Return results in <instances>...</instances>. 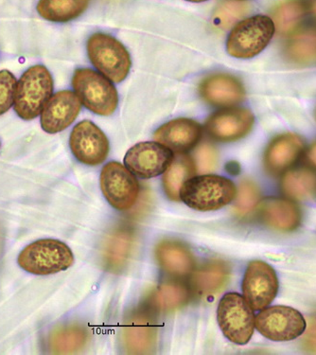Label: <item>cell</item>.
Listing matches in <instances>:
<instances>
[{"instance_id": "cell-19", "label": "cell", "mask_w": 316, "mask_h": 355, "mask_svg": "<svg viewBox=\"0 0 316 355\" xmlns=\"http://www.w3.org/2000/svg\"><path fill=\"white\" fill-rule=\"evenodd\" d=\"M155 260L165 273L173 277H185L193 273L195 257L185 243L173 239L160 241L155 248Z\"/></svg>"}, {"instance_id": "cell-29", "label": "cell", "mask_w": 316, "mask_h": 355, "mask_svg": "<svg viewBox=\"0 0 316 355\" xmlns=\"http://www.w3.org/2000/svg\"><path fill=\"white\" fill-rule=\"evenodd\" d=\"M90 0H39L38 14L51 22H69L85 12Z\"/></svg>"}, {"instance_id": "cell-9", "label": "cell", "mask_w": 316, "mask_h": 355, "mask_svg": "<svg viewBox=\"0 0 316 355\" xmlns=\"http://www.w3.org/2000/svg\"><path fill=\"white\" fill-rule=\"evenodd\" d=\"M100 189L108 203L119 211H127L136 204L139 187L136 175L121 163H107L100 173Z\"/></svg>"}, {"instance_id": "cell-30", "label": "cell", "mask_w": 316, "mask_h": 355, "mask_svg": "<svg viewBox=\"0 0 316 355\" xmlns=\"http://www.w3.org/2000/svg\"><path fill=\"white\" fill-rule=\"evenodd\" d=\"M250 12L249 4L245 2L224 1L215 10L212 21L220 30H229Z\"/></svg>"}, {"instance_id": "cell-14", "label": "cell", "mask_w": 316, "mask_h": 355, "mask_svg": "<svg viewBox=\"0 0 316 355\" xmlns=\"http://www.w3.org/2000/svg\"><path fill=\"white\" fill-rule=\"evenodd\" d=\"M304 150L305 141L299 135L279 134L272 139L264 151V169L271 175H281L297 163Z\"/></svg>"}, {"instance_id": "cell-37", "label": "cell", "mask_w": 316, "mask_h": 355, "mask_svg": "<svg viewBox=\"0 0 316 355\" xmlns=\"http://www.w3.org/2000/svg\"><path fill=\"white\" fill-rule=\"evenodd\" d=\"M186 1L195 2V3H199V2H204L207 1V0H186Z\"/></svg>"}, {"instance_id": "cell-16", "label": "cell", "mask_w": 316, "mask_h": 355, "mask_svg": "<svg viewBox=\"0 0 316 355\" xmlns=\"http://www.w3.org/2000/svg\"><path fill=\"white\" fill-rule=\"evenodd\" d=\"M82 103L76 93L64 90L51 96L41 112V126L49 134L64 131L79 115Z\"/></svg>"}, {"instance_id": "cell-10", "label": "cell", "mask_w": 316, "mask_h": 355, "mask_svg": "<svg viewBox=\"0 0 316 355\" xmlns=\"http://www.w3.org/2000/svg\"><path fill=\"white\" fill-rule=\"evenodd\" d=\"M243 297L254 311L269 306L278 295L279 284L276 271L263 261L248 264L243 281Z\"/></svg>"}, {"instance_id": "cell-34", "label": "cell", "mask_w": 316, "mask_h": 355, "mask_svg": "<svg viewBox=\"0 0 316 355\" xmlns=\"http://www.w3.org/2000/svg\"><path fill=\"white\" fill-rule=\"evenodd\" d=\"M307 348L316 352V318L310 322L309 330L307 331L305 338Z\"/></svg>"}, {"instance_id": "cell-12", "label": "cell", "mask_w": 316, "mask_h": 355, "mask_svg": "<svg viewBox=\"0 0 316 355\" xmlns=\"http://www.w3.org/2000/svg\"><path fill=\"white\" fill-rule=\"evenodd\" d=\"M72 154L82 164H102L109 154L107 137L96 124L89 121H81L74 127L69 137Z\"/></svg>"}, {"instance_id": "cell-18", "label": "cell", "mask_w": 316, "mask_h": 355, "mask_svg": "<svg viewBox=\"0 0 316 355\" xmlns=\"http://www.w3.org/2000/svg\"><path fill=\"white\" fill-rule=\"evenodd\" d=\"M203 127L191 119H175L155 132L154 139L177 154L191 151L200 141Z\"/></svg>"}, {"instance_id": "cell-25", "label": "cell", "mask_w": 316, "mask_h": 355, "mask_svg": "<svg viewBox=\"0 0 316 355\" xmlns=\"http://www.w3.org/2000/svg\"><path fill=\"white\" fill-rule=\"evenodd\" d=\"M307 12L306 0H281L272 12L276 33L289 36L301 26Z\"/></svg>"}, {"instance_id": "cell-23", "label": "cell", "mask_w": 316, "mask_h": 355, "mask_svg": "<svg viewBox=\"0 0 316 355\" xmlns=\"http://www.w3.org/2000/svg\"><path fill=\"white\" fill-rule=\"evenodd\" d=\"M229 264L221 260L207 261L198 270L194 272L191 284L194 291L201 297H212L227 286L229 281Z\"/></svg>"}, {"instance_id": "cell-33", "label": "cell", "mask_w": 316, "mask_h": 355, "mask_svg": "<svg viewBox=\"0 0 316 355\" xmlns=\"http://www.w3.org/2000/svg\"><path fill=\"white\" fill-rule=\"evenodd\" d=\"M197 172L207 173L213 172L218 164V153L209 144H204L195 153Z\"/></svg>"}, {"instance_id": "cell-27", "label": "cell", "mask_w": 316, "mask_h": 355, "mask_svg": "<svg viewBox=\"0 0 316 355\" xmlns=\"http://www.w3.org/2000/svg\"><path fill=\"white\" fill-rule=\"evenodd\" d=\"M282 193L295 200H306L316 193V173L308 168L286 171L281 181Z\"/></svg>"}, {"instance_id": "cell-38", "label": "cell", "mask_w": 316, "mask_h": 355, "mask_svg": "<svg viewBox=\"0 0 316 355\" xmlns=\"http://www.w3.org/2000/svg\"><path fill=\"white\" fill-rule=\"evenodd\" d=\"M236 1H245V0H236Z\"/></svg>"}, {"instance_id": "cell-21", "label": "cell", "mask_w": 316, "mask_h": 355, "mask_svg": "<svg viewBox=\"0 0 316 355\" xmlns=\"http://www.w3.org/2000/svg\"><path fill=\"white\" fill-rule=\"evenodd\" d=\"M134 232L127 227H119L106 237L103 246V260L106 269L121 272L126 268L133 255Z\"/></svg>"}, {"instance_id": "cell-36", "label": "cell", "mask_w": 316, "mask_h": 355, "mask_svg": "<svg viewBox=\"0 0 316 355\" xmlns=\"http://www.w3.org/2000/svg\"><path fill=\"white\" fill-rule=\"evenodd\" d=\"M306 2H307L308 12H310L316 20V0H306Z\"/></svg>"}, {"instance_id": "cell-1", "label": "cell", "mask_w": 316, "mask_h": 355, "mask_svg": "<svg viewBox=\"0 0 316 355\" xmlns=\"http://www.w3.org/2000/svg\"><path fill=\"white\" fill-rule=\"evenodd\" d=\"M235 184L229 178L215 175L193 176L180 191V200L198 211H218L234 200Z\"/></svg>"}, {"instance_id": "cell-5", "label": "cell", "mask_w": 316, "mask_h": 355, "mask_svg": "<svg viewBox=\"0 0 316 355\" xmlns=\"http://www.w3.org/2000/svg\"><path fill=\"white\" fill-rule=\"evenodd\" d=\"M72 85L80 102L93 113L110 116L118 106L116 87L109 79L90 69L75 71Z\"/></svg>"}, {"instance_id": "cell-32", "label": "cell", "mask_w": 316, "mask_h": 355, "mask_svg": "<svg viewBox=\"0 0 316 355\" xmlns=\"http://www.w3.org/2000/svg\"><path fill=\"white\" fill-rule=\"evenodd\" d=\"M17 78L11 71H0V116L10 110L15 103Z\"/></svg>"}, {"instance_id": "cell-4", "label": "cell", "mask_w": 316, "mask_h": 355, "mask_svg": "<svg viewBox=\"0 0 316 355\" xmlns=\"http://www.w3.org/2000/svg\"><path fill=\"white\" fill-rule=\"evenodd\" d=\"M74 263L71 248L61 241L44 239L30 243L18 257L20 268L33 275H51L67 270Z\"/></svg>"}, {"instance_id": "cell-17", "label": "cell", "mask_w": 316, "mask_h": 355, "mask_svg": "<svg viewBox=\"0 0 316 355\" xmlns=\"http://www.w3.org/2000/svg\"><path fill=\"white\" fill-rule=\"evenodd\" d=\"M199 93L204 102L219 107H230L245 100L246 92L242 81L233 75L215 73L204 78Z\"/></svg>"}, {"instance_id": "cell-22", "label": "cell", "mask_w": 316, "mask_h": 355, "mask_svg": "<svg viewBox=\"0 0 316 355\" xmlns=\"http://www.w3.org/2000/svg\"><path fill=\"white\" fill-rule=\"evenodd\" d=\"M283 56L297 66L316 64V26H300L291 33L283 46Z\"/></svg>"}, {"instance_id": "cell-15", "label": "cell", "mask_w": 316, "mask_h": 355, "mask_svg": "<svg viewBox=\"0 0 316 355\" xmlns=\"http://www.w3.org/2000/svg\"><path fill=\"white\" fill-rule=\"evenodd\" d=\"M157 327L151 313L136 311L127 318L121 331L124 349L128 354H151L157 344Z\"/></svg>"}, {"instance_id": "cell-8", "label": "cell", "mask_w": 316, "mask_h": 355, "mask_svg": "<svg viewBox=\"0 0 316 355\" xmlns=\"http://www.w3.org/2000/svg\"><path fill=\"white\" fill-rule=\"evenodd\" d=\"M255 327L269 340L286 342L301 336L307 328L304 317L292 307L264 308L255 318Z\"/></svg>"}, {"instance_id": "cell-31", "label": "cell", "mask_w": 316, "mask_h": 355, "mask_svg": "<svg viewBox=\"0 0 316 355\" xmlns=\"http://www.w3.org/2000/svg\"><path fill=\"white\" fill-rule=\"evenodd\" d=\"M261 201V191L258 186L250 180H243L235 197L234 209L240 216H246L255 211Z\"/></svg>"}, {"instance_id": "cell-20", "label": "cell", "mask_w": 316, "mask_h": 355, "mask_svg": "<svg viewBox=\"0 0 316 355\" xmlns=\"http://www.w3.org/2000/svg\"><path fill=\"white\" fill-rule=\"evenodd\" d=\"M260 217L266 227L281 232L297 230L301 223L300 209L292 200L269 197L261 204Z\"/></svg>"}, {"instance_id": "cell-35", "label": "cell", "mask_w": 316, "mask_h": 355, "mask_svg": "<svg viewBox=\"0 0 316 355\" xmlns=\"http://www.w3.org/2000/svg\"><path fill=\"white\" fill-rule=\"evenodd\" d=\"M305 159L312 167L316 169V141L307 150L305 155Z\"/></svg>"}, {"instance_id": "cell-7", "label": "cell", "mask_w": 316, "mask_h": 355, "mask_svg": "<svg viewBox=\"0 0 316 355\" xmlns=\"http://www.w3.org/2000/svg\"><path fill=\"white\" fill-rule=\"evenodd\" d=\"M217 321L225 338L237 345L247 344L255 330L254 310L237 293H229L220 300Z\"/></svg>"}, {"instance_id": "cell-26", "label": "cell", "mask_w": 316, "mask_h": 355, "mask_svg": "<svg viewBox=\"0 0 316 355\" xmlns=\"http://www.w3.org/2000/svg\"><path fill=\"white\" fill-rule=\"evenodd\" d=\"M197 173L195 162L190 155H179L173 157L163 175V187L166 196L172 201H180V191L186 180Z\"/></svg>"}, {"instance_id": "cell-24", "label": "cell", "mask_w": 316, "mask_h": 355, "mask_svg": "<svg viewBox=\"0 0 316 355\" xmlns=\"http://www.w3.org/2000/svg\"><path fill=\"white\" fill-rule=\"evenodd\" d=\"M89 341V331L79 324H69L54 329L49 338V349L54 354H77Z\"/></svg>"}, {"instance_id": "cell-28", "label": "cell", "mask_w": 316, "mask_h": 355, "mask_svg": "<svg viewBox=\"0 0 316 355\" xmlns=\"http://www.w3.org/2000/svg\"><path fill=\"white\" fill-rule=\"evenodd\" d=\"M190 297V290L185 285L179 282H166L152 292L149 304L157 312L170 313L188 304Z\"/></svg>"}, {"instance_id": "cell-6", "label": "cell", "mask_w": 316, "mask_h": 355, "mask_svg": "<svg viewBox=\"0 0 316 355\" xmlns=\"http://www.w3.org/2000/svg\"><path fill=\"white\" fill-rule=\"evenodd\" d=\"M87 53L93 66L113 83L123 82L131 69L130 54L113 36L95 33L88 39Z\"/></svg>"}, {"instance_id": "cell-3", "label": "cell", "mask_w": 316, "mask_h": 355, "mask_svg": "<svg viewBox=\"0 0 316 355\" xmlns=\"http://www.w3.org/2000/svg\"><path fill=\"white\" fill-rule=\"evenodd\" d=\"M276 33L273 20L258 15L240 20L233 27L227 41L229 55L238 59H251L258 55Z\"/></svg>"}, {"instance_id": "cell-13", "label": "cell", "mask_w": 316, "mask_h": 355, "mask_svg": "<svg viewBox=\"0 0 316 355\" xmlns=\"http://www.w3.org/2000/svg\"><path fill=\"white\" fill-rule=\"evenodd\" d=\"M255 123V116L247 108H229L212 114L206 123L209 137L219 142H234L247 136Z\"/></svg>"}, {"instance_id": "cell-2", "label": "cell", "mask_w": 316, "mask_h": 355, "mask_svg": "<svg viewBox=\"0 0 316 355\" xmlns=\"http://www.w3.org/2000/svg\"><path fill=\"white\" fill-rule=\"evenodd\" d=\"M53 80L46 67L37 64L30 67L17 82L15 111L25 121L35 119L53 96Z\"/></svg>"}, {"instance_id": "cell-11", "label": "cell", "mask_w": 316, "mask_h": 355, "mask_svg": "<svg viewBox=\"0 0 316 355\" xmlns=\"http://www.w3.org/2000/svg\"><path fill=\"white\" fill-rule=\"evenodd\" d=\"M173 153L157 141H145L130 148L124 157L127 169L142 180L162 175L172 164Z\"/></svg>"}]
</instances>
